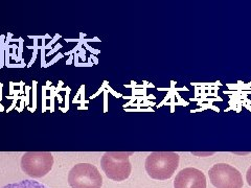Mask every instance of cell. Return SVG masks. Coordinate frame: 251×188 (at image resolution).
Wrapping results in <instances>:
<instances>
[{"label":"cell","instance_id":"cell-1","mask_svg":"<svg viewBox=\"0 0 251 188\" xmlns=\"http://www.w3.org/2000/svg\"><path fill=\"white\" fill-rule=\"evenodd\" d=\"M179 155L174 152H154L147 157L146 170L152 179H170L179 165Z\"/></svg>","mask_w":251,"mask_h":188},{"label":"cell","instance_id":"cell-2","mask_svg":"<svg viewBox=\"0 0 251 188\" xmlns=\"http://www.w3.org/2000/svg\"><path fill=\"white\" fill-rule=\"evenodd\" d=\"M133 153L108 152L100 159V165L107 178L121 182L130 177L132 165L129 157Z\"/></svg>","mask_w":251,"mask_h":188},{"label":"cell","instance_id":"cell-3","mask_svg":"<svg viewBox=\"0 0 251 188\" xmlns=\"http://www.w3.org/2000/svg\"><path fill=\"white\" fill-rule=\"evenodd\" d=\"M68 183L72 188H100L103 185V177L92 164L78 163L70 169Z\"/></svg>","mask_w":251,"mask_h":188},{"label":"cell","instance_id":"cell-4","mask_svg":"<svg viewBox=\"0 0 251 188\" xmlns=\"http://www.w3.org/2000/svg\"><path fill=\"white\" fill-rule=\"evenodd\" d=\"M53 157L50 152H28L21 158V169L31 178H42L51 170Z\"/></svg>","mask_w":251,"mask_h":188},{"label":"cell","instance_id":"cell-5","mask_svg":"<svg viewBox=\"0 0 251 188\" xmlns=\"http://www.w3.org/2000/svg\"><path fill=\"white\" fill-rule=\"evenodd\" d=\"M211 184L217 188H242V174L226 163H218L208 171Z\"/></svg>","mask_w":251,"mask_h":188},{"label":"cell","instance_id":"cell-6","mask_svg":"<svg viewBox=\"0 0 251 188\" xmlns=\"http://www.w3.org/2000/svg\"><path fill=\"white\" fill-rule=\"evenodd\" d=\"M174 188H206L205 175L200 169L186 167L177 174Z\"/></svg>","mask_w":251,"mask_h":188},{"label":"cell","instance_id":"cell-7","mask_svg":"<svg viewBox=\"0 0 251 188\" xmlns=\"http://www.w3.org/2000/svg\"><path fill=\"white\" fill-rule=\"evenodd\" d=\"M1 188H50V187L40 182H37L35 180H22L20 182L4 185Z\"/></svg>","mask_w":251,"mask_h":188},{"label":"cell","instance_id":"cell-8","mask_svg":"<svg viewBox=\"0 0 251 188\" xmlns=\"http://www.w3.org/2000/svg\"><path fill=\"white\" fill-rule=\"evenodd\" d=\"M246 180H247L248 184L251 186V166L248 168V170L246 172Z\"/></svg>","mask_w":251,"mask_h":188}]
</instances>
